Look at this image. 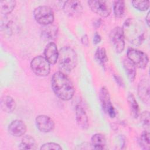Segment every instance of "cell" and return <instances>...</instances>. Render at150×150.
I'll return each mask as SVG.
<instances>
[{
    "instance_id": "cell-9",
    "label": "cell",
    "mask_w": 150,
    "mask_h": 150,
    "mask_svg": "<svg viewBox=\"0 0 150 150\" xmlns=\"http://www.w3.org/2000/svg\"><path fill=\"white\" fill-rule=\"evenodd\" d=\"M87 3L91 10L101 17L106 18L111 13V7L105 1L90 0Z\"/></svg>"
},
{
    "instance_id": "cell-21",
    "label": "cell",
    "mask_w": 150,
    "mask_h": 150,
    "mask_svg": "<svg viewBox=\"0 0 150 150\" xmlns=\"http://www.w3.org/2000/svg\"><path fill=\"white\" fill-rule=\"evenodd\" d=\"M19 148L21 149H36V141L31 135H26L22 139Z\"/></svg>"
},
{
    "instance_id": "cell-1",
    "label": "cell",
    "mask_w": 150,
    "mask_h": 150,
    "mask_svg": "<svg viewBox=\"0 0 150 150\" xmlns=\"http://www.w3.org/2000/svg\"><path fill=\"white\" fill-rule=\"evenodd\" d=\"M122 29L124 38L133 45L139 46L146 39L147 32L145 26L138 19H127L124 22Z\"/></svg>"
},
{
    "instance_id": "cell-22",
    "label": "cell",
    "mask_w": 150,
    "mask_h": 150,
    "mask_svg": "<svg viewBox=\"0 0 150 150\" xmlns=\"http://www.w3.org/2000/svg\"><path fill=\"white\" fill-rule=\"evenodd\" d=\"M16 6V1L13 0L0 1V12L3 15L11 13Z\"/></svg>"
},
{
    "instance_id": "cell-24",
    "label": "cell",
    "mask_w": 150,
    "mask_h": 150,
    "mask_svg": "<svg viewBox=\"0 0 150 150\" xmlns=\"http://www.w3.org/2000/svg\"><path fill=\"white\" fill-rule=\"evenodd\" d=\"M125 2L123 1H115L114 2L113 5V11L115 18H122L125 12Z\"/></svg>"
},
{
    "instance_id": "cell-10",
    "label": "cell",
    "mask_w": 150,
    "mask_h": 150,
    "mask_svg": "<svg viewBox=\"0 0 150 150\" xmlns=\"http://www.w3.org/2000/svg\"><path fill=\"white\" fill-rule=\"evenodd\" d=\"M63 10L64 13L73 18L80 16L83 11V8L81 2L79 1H67L63 5Z\"/></svg>"
},
{
    "instance_id": "cell-33",
    "label": "cell",
    "mask_w": 150,
    "mask_h": 150,
    "mask_svg": "<svg viewBox=\"0 0 150 150\" xmlns=\"http://www.w3.org/2000/svg\"><path fill=\"white\" fill-rule=\"evenodd\" d=\"M146 24L148 25V26H149V12H148L147 13V15L146 16Z\"/></svg>"
},
{
    "instance_id": "cell-8",
    "label": "cell",
    "mask_w": 150,
    "mask_h": 150,
    "mask_svg": "<svg viewBox=\"0 0 150 150\" xmlns=\"http://www.w3.org/2000/svg\"><path fill=\"white\" fill-rule=\"evenodd\" d=\"M99 97L104 112L107 114L110 118H114L115 117V109L112 104L109 91L105 87H102L101 88Z\"/></svg>"
},
{
    "instance_id": "cell-30",
    "label": "cell",
    "mask_w": 150,
    "mask_h": 150,
    "mask_svg": "<svg viewBox=\"0 0 150 150\" xmlns=\"http://www.w3.org/2000/svg\"><path fill=\"white\" fill-rule=\"evenodd\" d=\"M81 42L82 43L83 45H84L86 46H88L89 45V39L88 38V36L85 34L84 35L82 36L81 38Z\"/></svg>"
},
{
    "instance_id": "cell-19",
    "label": "cell",
    "mask_w": 150,
    "mask_h": 150,
    "mask_svg": "<svg viewBox=\"0 0 150 150\" xmlns=\"http://www.w3.org/2000/svg\"><path fill=\"white\" fill-rule=\"evenodd\" d=\"M58 28L56 25L52 24L43 26L42 29V35L47 40H53L57 37Z\"/></svg>"
},
{
    "instance_id": "cell-12",
    "label": "cell",
    "mask_w": 150,
    "mask_h": 150,
    "mask_svg": "<svg viewBox=\"0 0 150 150\" xmlns=\"http://www.w3.org/2000/svg\"><path fill=\"white\" fill-rule=\"evenodd\" d=\"M150 94V87H149V81L148 79H142L138 86V94L142 101L148 104L150 101L149 97Z\"/></svg>"
},
{
    "instance_id": "cell-16",
    "label": "cell",
    "mask_w": 150,
    "mask_h": 150,
    "mask_svg": "<svg viewBox=\"0 0 150 150\" xmlns=\"http://www.w3.org/2000/svg\"><path fill=\"white\" fill-rule=\"evenodd\" d=\"M1 108L6 113H12L16 108L14 99L9 96H4L1 98Z\"/></svg>"
},
{
    "instance_id": "cell-5",
    "label": "cell",
    "mask_w": 150,
    "mask_h": 150,
    "mask_svg": "<svg viewBox=\"0 0 150 150\" xmlns=\"http://www.w3.org/2000/svg\"><path fill=\"white\" fill-rule=\"evenodd\" d=\"M49 62L45 57L38 56L35 57L30 62V67L33 72L37 76L45 77L47 76L50 71Z\"/></svg>"
},
{
    "instance_id": "cell-23",
    "label": "cell",
    "mask_w": 150,
    "mask_h": 150,
    "mask_svg": "<svg viewBox=\"0 0 150 150\" xmlns=\"http://www.w3.org/2000/svg\"><path fill=\"white\" fill-rule=\"evenodd\" d=\"M94 57L96 61L102 66H104L108 61L107 52L104 47H98L96 51Z\"/></svg>"
},
{
    "instance_id": "cell-26",
    "label": "cell",
    "mask_w": 150,
    "mask_h": 150,
    "mask_svg": "<svg viewBox=\"0 0 150 150\" xmlns=\"http://www.w3.org/2000/svg\"><path fill=\"white\" fill-rule=\"evenodd\" d=\"M132 6L141 11H145L149 8V1H132Z\"/></svg>"
},
{
    "instance_id": "cell-7",
    "label": "cell",
    "mask_w": 150,
    "mask_h": 150,
    "mask_svg": "<svg viewBox=\"0 0 150 150\" xmlns=\"http://www.w3.org/2000/svg\"><path fill=\"white\" fill-rule=\"evenodd\" d=\"M127 58L135 67L140 69H145L149 62L148 56L145 53L133 48L128 49Z\"/></svg>"
},
{
    "instance_id": "cell-15",
    "label": "cell",
    "mask_w": 150,
    "mask_h": 150,
    "mask_svg": "<svg viewBox=\"0 0 150 150\" xmlns=\"http://www.w3.org/2000/svg\"><path fill=\"white\" fill-rule=\"evenodd\" d=\"M76 119L79 127L86 129L88 127V119L85 110L81 105H77L76 107Z\"/></svg>"
},
{
    "instance_id": "cell-4",
    "label": "cell",
    "mask_w": 150,
    "mask_h": 150,
    "mask_svg": "<svg viewBox=\"0 0 150 150\" xmlns=\"http://www.w3.org/2000/svg\"><path fill=\"white\" fill-rule=\"evenodd\" d=\"M33 16L36 21L43 26L53 23L54 19L53 11L50 7L46 5L36 7L33 11Z\"/></svg>"
},
{
    "instance_id": "cell-29",
    "label": "cell",
    "mask_w": 150,
    "mask_h": 150,
    "mask_svg": "<svg viewBox=\"0 0 150 150\" xmlns=\"http://www.w3.org/2000/svg\"><path fill=\"white\" fill-rule=\"evenodd\" d=\"M101 37L100 35L97 32H95V33L93 36V43L95 45L98 44L101 42Z\"/></svg>"
},
{
    "instance_id": "cell-13",
    "label": "cell",
    "mask_w": 150,
    "mask_h": 150,
    "mask_svg": "<svg viewBox=\"0 0 150 150\" xmlns=\"http://www.w3.org/2000/svg\"><path fill=\"white\" fill-rule=\"evenodd\" d=\"M26 125L25 123L21 120L12 121L8 126L9 134L14 137H21L23 135L26 131Z\"/></svg>"
},
{
    "instance_id": "cell-32",
    "label": "cell",
    "mask_w": 150,
    "mask_h": 150,
    "mask_svg": "<svg viewBox=\"0 0 150 150\" xmlns=\"http://www.w3.org/2000/svg\"><path fill=\"white\" fill-rule=\"evenodd\" d=\"M114 79H115V81H117V83L118 84V85H120V86H123V84H124L123 81H122V80H121V79L119 76L114 75Z\"/></svg>"
},
{
    "instance_id": "cell-27",
    "label": "cell",
    "mask_w": 150,
    "mask_h": 150,
    "mask_svg": "<svg viewBox=\"0 0 150 150\" xmlns=\"http://www.w3.org/2000/svg\"><path fill=\"white\" fill-rule=\"evenodd\" d=\"M141 121L145 128H149V112L148 111H144L141 114Z\"/></svg>"
},
{
    "instance_id": "cell-6",
    "label": "cell",
    "mask_w": 150,
    "mask_h": 150,
    "mask_svg": "<svg viewBox=\"0 0 150 150\" xmlns=\"http://www.w3.org/2000/svg\"><path fill=\"white\" fill-rule=\"evenodd\" d=\"M110 43L117 53H121L125 47V38L122 28L117 26L112 29L110 34Z\"/></svg>"
},
{
    "instance_id": "cell-2",
    "label": "cell",
    "mask_w": 150,
    "mask_h": 150,
    "mask_svg": "<svg viewBox=\"0 0 150 150\" xmlns=\"http://www.w3.org/2000/svg\"><path fill=\"white\" fill-rule=\"evenodd\" d=\"M51 86L55 94L62 100L69 101L74 96L73 84L69 77L62 71H57L53 74Z\"/></svg>"
},
{
    "instance_id": "cell-28",
    "label": "cell",
    "mask_w": 150,
    "mask_h": 150,
    "mask_svg": "<svg viewBox=\"0 0 150 150\" xmlns=\"http://www.w3.org/2000/svg\"><path fill=\"white\" fill-rule=\"evenodd\" d=\"M40 149L42 150H47V149H54V150H60L62 149L61 146L54 142H47L42 145L40 147Z\"/></svg>"
},
{
    "instance_id": "cell-25",
    "label": "cell",
    "mask_w": 150,
    "mask_h": 150,
    "mask_svg": "<svg viewBox=\"0 0 150 150\" xmlns=\"http://www.w3.org/2000/svg\"><path fill=\"white\" fill-rule=\"evenodd\" d=\"M138 142L139 145L143 149L148 150L150 146L149 132L147 131H144L140 135Z\"/></svg>"
},
{
    "instance_id": "cell-31",
    "label": "cell",
    "mask_w": 150,
    "mask_h": 150,
    "mask_svg": "<svg viewBox=\"0 0 150 150\" xmlns=\"http://www.w3.org/2000/svg\"><path fill=\"white\" fill-rule=\"evenodd\" d=\"M101 23H102V21L101 19H97L96 20H95L93 22V26L96 28V29H97L101 25Z\"/></svg>"
},
{
    "instance_id": "cell-11",
    "label": "cell",
    "mask_w": 150,
    "mask_h": 150,
    "mask_svg": "<svg viewBox=\"0 0 150 150\" xmlns=\"http://www.w3.org/2000/svg\"><path fill=\"white\" fill-rule=\"evenodd\" d=\"M36 124L38 129L43 132H49L54 128V122L49 116L39 115L36 118Z\"/></svg>"
},
{
    "instance_id": "cell-3",
    "label": "cell",
    "mask_w": 150,
    "mask_h": 150,
    "mask_svg": "<svg viewBox=\"0 0 150 150\" xmlns=\"http://www.w3.org/2000/svg\"><path fill=\"white\" fill-rule=\"evenodd\" d=\"M59 64L61 69L70 72L77 63V56L75 50L69 46H64L59 51Z\"/></svg>"
},
{
    "instance_id": "cell-18",
    "label": "cell",
    "mask_w": 150,
    "mask_h": 150,
    "mask_svg": "<svg viewBox=\"0 0 150 150\" xmlns=\"http://www.w3.org/2000/svg\"><path fill=\"white\" fill-rule=\"evenodd\" d=\"M127 101L131 115L134 118H137L139 115V109L137 101L132 93H128L127 96Z\"/></svg>"
},
{
    "instance_id": "cell-14",
    "label": "cell",
    "mask_w": 150,
    "mask_h": 150,
    "mask_svg": "<svg viewBox=\"0 0 150 150\" xmlns=\"http://www.w3.org/2000/svg\"><path fill=\"white\" fill-rule=\"evenodd\" d=\"M44 54L45 57L50 64H54L57 62L59 57L57 45L54 42L49 43L45 49Z\"/></svg>"
},
{
    "instance_id": "cell-20",
    "label": "cell",
    "mask_w": 150,
    "mask_h": 150,
    "mask_svg": "<svg viewBox=\"0 0 150 150\" xmlns=\"http://www.w3.org/2000/svg\"><path fill=\"white\" fill-rule=\"evenodd\" d=\"M123 65L128 80L131 82L134 81L136 76L135 66L128 58L124 60Z\"/></svg>"
},
{
    "instance_id": "cell-17",
    "label": "cell",
    "mask_w": 150,
    "mask_h": 150,
    "mask_svg": "<svg viewBox=\"0 0 150 150\" xmlns=\"http://www.w3.org/2000/svg\"><path fill=\"white\" fill-rule=\"evenodd\" d=\"M91 144L94 149H104L106 146V139L105 136L100 133L95 134L91 139Z\"/></svg>"
}]
</instances>
